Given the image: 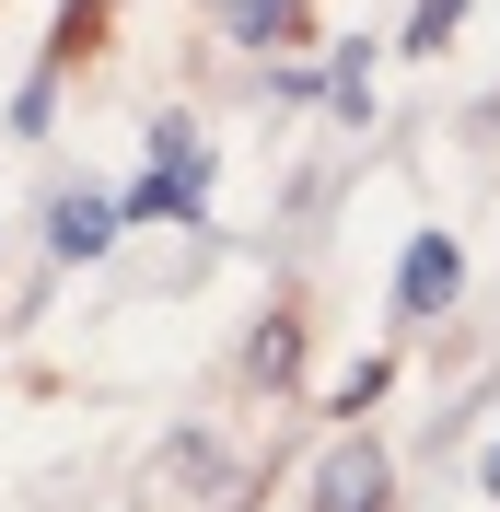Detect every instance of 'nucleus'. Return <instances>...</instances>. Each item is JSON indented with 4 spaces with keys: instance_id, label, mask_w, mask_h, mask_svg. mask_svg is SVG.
Returning <instances> with one entry per match:
<instances>
[{
    "instance_id": "1",
    "label": "nucleus",
    "mask_w": 500,
    "mask_h": 512,
    "mask_svg": "<svg viewBox=\"0 0 500 512\" xmlns=\"http://www.w3.org/2000/svg\"><path fill=\"white\" fill-rule=\"evenodd\" d=\"M198 198H210V140H198L187 117H163L152 128V175L117 198L128 222H198Z\"/></svg>"
},
{
    "instance_id": "2",
    "label": "nucleus",
    "mask_w": 500,
    "mask_h": 512,
    "mask_svg": "<svg viewBox=\"0 0 500 512\" xmlns=\"http://www.w3.org/2000/svg\"><path fill=\"white\" fill-rule=\"evenodd\" d=\"M117 222H128L117 198L59 187V198H47V256H59V268H82V256H105V245H117Z\"/></svg>"
},
{
    "instance_id": "3",
    "label": "nucleus",
    "mask_w": 500,
    "mask_h": 512,
    "mask_svg": "<svg viewBox=\"0 0 500 512\" xmlns=\"http://www.w3.org/2000/svg\"><path fill=\"white\" fill-rule=\"evenodd\" d=\"M466 291V256H454V233H419V245L396 256V315H442Z\"/></svg>"
},
{
    "instance_id": "4",
    "label": "nucleus",
    "mask_w": 500,
    "mask_h": 512,
    "mask_svg": "<svg viewBox=\"0 0 500 512\" xmlns=\"http://www.w3.org/2000/svg\"><path fill=\"white\" fill-rule=\"evenodd\" d=\"M314 512H384V443L349 431V443L314 466Z\"/></svg>"
},
{
    "instance_id": "5",
    "label": "nucleus",
    "mask_w": 500,
    "mask_h": 512,
    "mask_svg": "<svg viewBox=\"0 0 500 512\" xmlns=\"http://www.w3.org/2000/svg\"><path fill=\"white\" fill-rule=\"evenodd\" d=\"M198 489H221V454H210V443H198V431H187V443H175V454H152V512L198 501Z\"/></svg>"
},
{
    "instance_id": "6",
    "label": "nucleus",
    "mask_w": 500,
    "mask_h": 512,
    "mask_svg": "<svg viewBox=\"0 0 500 512\" xmlns=\"http://www.w3.org/2000/svg\"><path fill=\"white\" fill-rule=\"evenodd\" d=\"M291 12H303V0H221V35H233V47H280Z\"/></svg>"
},
{
    "instance_id": "7",
    "label": "nucleus",
    "mask_w": 500,
    "mask_h": 512,
    "mask_svg": "<svg viewBox=\"0 0 500 512\" xmlns=\"http://www.w3.org/2000/svg\"><path fill=\"white\" fill-rule=\"evenodd\" d=\"M326 105H338L349 128L373 117V47H361V35H349V47H338V70H326Z\"/></svg>"
},
{
    "instance_id": "8",
    "label": "nucleus",
    "mask_w": 500,
    "mask_h": 512,
    "mask_svg": "<svg viewBox=\"0 0 500 512\" xmlns=\"http://www.w3.org/2000/svg\"><path fill=\"white\" fill-rule=\"evenodd\" d=\"M291 361H303V326H291V315L245 338V373H256V384H291Z\"/></svg>"
},
{
    "instance_id": "9",
    "label": "nucleus",
    "mask_w": 500,
    "mask_h": 512,
    "mask_svg": "<svg viewBox=\"0 0 500 512\" xmlns=\"http://www.w3.org/2000/svg\"><path fill=\"white\" fill-rule=\"evenodd\" d=\"M454 24H466V0H419L407 12V47H454Z\"/></svg>"
},
{
    "instance_id": "10",
    "label": "nucleus",
    "mask_w": 500,
    "mask_h": 512,
    "mask_svg": "<svg viewBox=\"0 0 500 512\" xmlns=\"http://www.w3.org/2000/svg\"><path fill=\"white\" fill-rule=\"evenodd\" d=\"M384 384H396V373H384V361H349V384H338V408L361 419V408H373V396H384Z\"/></svg>"
},
{
    "instance_id": "11",
    "label": "nucleus",
    "mask_w": 500,
    "mask_h": 512,
    "mask_svg": "<svg viewBox=\"0 0 500 512\" xmlns=\"http://www.w3.org/2000/svg\"><path fill=\"white\" fill-rule=\"evenodd\" d=\"M477 489H489V501H500V443H489V454H477Z\"/></svg>"
}]
</instances>
